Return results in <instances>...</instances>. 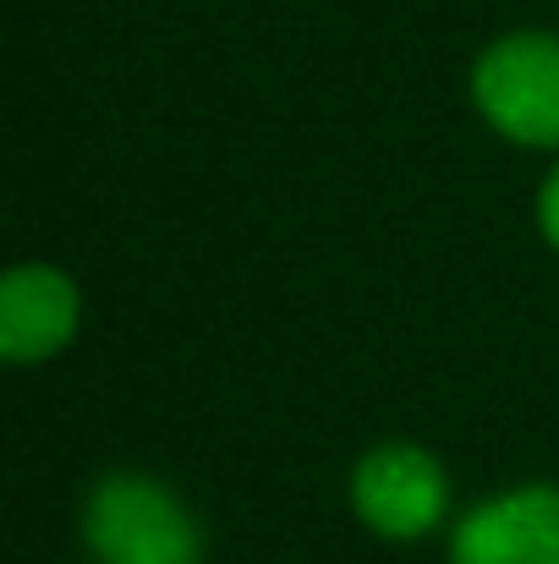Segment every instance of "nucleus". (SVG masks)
Wrapping results in <instances>:
<instances>
[{
	"label": "nucleus",
	"instance_id": "f257e3e1",
	"mask_svg": "<svg viewBox=\"0 0 559 564\" xmlns=\"http://www.w3.org/2000/svg\"><path fill=\"white\" fill-rule=\"evenodd\" d=\"M88 543L99 564H197L186 510L143 477H110L88 505Z\"/></svg>",
	"mask_w": 559,
	"mask_h": 564
},
{
	"label": "nucleus",
	"instance_id": "f03ea898",
	"mask_svg": "<svg viewBox=\"0 0 559 564\" xmlns=\"http://www.w3.org/2000/svg\"><path fill=\"white\" fill-rule=\"evenodd\" d=\"M477 105L483 116L522 138V143H559V44L544 33L505 39L477 66Z\"/></svg>",
	"mask_w": 559,
	"mask_h": 564
},
{
	"label": "nucleus",
	"instance_id": "7ed1b4c3",
	"mask_svg": "<svg viewBox=\"0 0 559 564\" xmlns=\"http://www.w3.org/2000/svg\"><path fill=\"white\" fill-rule=\"evenodd\" d=\"M352 499H357V516L368 521L373 532L422 538L439 521V510H444V477H439V466L422 449L384 444L357 466Z\"/></svg>",
	"mask_w": 559,
	"mask_h": 564
},
{
	"label": "nucleus",
	"instance_id": "20e7f679",
	"mask_svg": "<svg viewBox=\"0 0 559 564\" xmlns=\"http://www.w3.org/2000/svg\"><path fill=\"white\" fill-rule=\"evenodd\" d=\"M455 564H559V494L555 488H522L455 532Z\"/></svg>",
	"mask_w": 559,
	"mask_h": 564
},
{
	"label": "nucleus",
	"instance_id": "39448f33",
	"mask_svg": "<svg viewBox=\"0 0 559 564\" xmlns=\"http://www.w3.org/2000/svg\"><path fill=\"white\" fill-rule=\"evenodd\" d=\"M77 329V291L66 274L22 263L0 285V351L11 362H39L61 351Z\"/></svg>",
	"mask_w": 559,
	"mask_h": 564
},
{
	"label": "nucleus",
	"instance_id": "423d86ee",
	"mask_svg": "<svg viewBox=\"0 0 559 564\" xmlns=\"http://www.w3.org/2000/svg\"><path fill=\"white\" fill-rule=\"evenodd\" d=\"M544 230H549V241L559 247V171H555V182L544 187Z\"/></svg>",
	"mask_w": 559,
	"mask_h": 564
}]
</instances>
